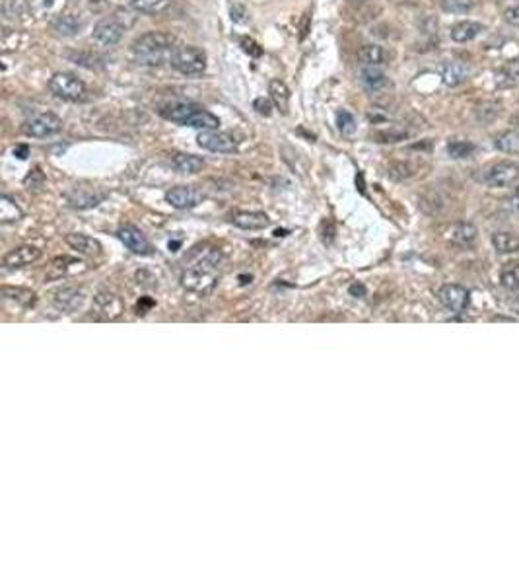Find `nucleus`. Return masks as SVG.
Instances as JSON below:
<instances>
[{"label": "nucleus", "mask_w": 519, "mask_h": 584, "mask_svg": "<svg viewBox=\"0 0 519 584\" xmlns=\"http://www.w3.org/2000/svg\"><path fill=\"white\" fill-rule=\"evenodd\" d=\"M175 39L173 35L166 32H148L140 35L133 43V55L146 67H158L162 63L170 61L171 53L175 49Z\"/></svg>", "instance_id": "f257e3e1"}, {"label": "nucleus", "mask_w": 519, "mask_h": 584, "mask_svg": "<svg viewBox=\"0 0 519 584\" xmlns=\"http://www.w3.org/2000/svg\"><path fill=\"white\" fill-rule=\"evenodd\" d=\"M218 263H220V253H204L201 259H197L195 263H191L183 271V275H181L183 288H187L191 292H199V294L210 292L218 283Z\"/></svg>", "instance_id": "f03ea898"}, {"label": "nucleus", "mask_w": 519, "mask_h": 584, "mask_svg": "<svg viewBox=\"0 0 519 584\" xmlns=\"http://www.w3.org/2000/svg\"><path fill=\"white\" fill-rule=\"evenodd\" d=\"M159 113L164 119L173 121L177 125L195 127V129H218L220 127V119L212 115L210 111H206L204 107L197 105V103L189 102H175L166 105L159 109Z\"/></svg>", "instance_id": "7ed1b4c3"}, {"label": "nucleus", "mask_w": 519, "mask_h": 584, "mask_svg": "<svg viewBox=\"0 0 519 584\" xmlns=\"http://www.w3.org/2000/svg\"><path fill=\"white\" fill-rule=\"evenodd\" d=\"M173 69L185 76H199L206 70V55L203 49L192 45H181L173 49L170 58Z\"/></svg>", "instance_id": "20e7f679"}, {"label": "nucleus", "mask_w": 519, "mask_h": 584, "mask_svg": "<svg viewBox=\"0 0 519 584\" xmlns=\"http://www.w3.org/2000/svg\"><path fill=\"white\" fill-rule=\"evenodd\" d=\"M49 90L65 102H82L86 98V84L70 72H57L49 80Z\"/></svg>", "instance_id": "39448f33"}, {"label": "nucleus", "mask_w": 519, "mask_h": 584, "mask_svg": "<svg viewBox=\"0 0 519 584\" xmlns=\"http://www.w3.org/2000/svg\"><path fill=\"white\" fill-rule=\"evenodd\" d=\"M518 180L519 166L516 162H494L485 170V182L490 187H508V185L518 184Z\"/></svg>", "instance_id": "423d86ee"}, {"label": "nucleus", "mask_w": 519, "mask_h": 584, "mask_svg": "<svg viewBox=\"0 0 519 584\" xmlns=\"http://www.w3.org/2000/svg\"><path fill=\"white\" fill-rule=\"evenodd\" d=\"M199 147L210 152H220V154H230L237 150V140L232 135H228L224 131L218 129H204L199 133Z\"/></svg>", "instance_id": "0eeeda50"}, {"label": "nucleus", "mask_w": 519, "mask_h": 584, "mask_svg": "<svg viewBox=\"0 0 519 584\" xmlns=\"http://www.w3.org/2000/svg\"><path fill=\"white\" fill-rule=\"evenodd\" d=\"M60 129H63V121L53 113H37L23 123L25 135L35 138L53 137V135H57Z\"/></svg>", "instance_id": "6e6552de"}, {"label": "nucleus", "mask_w": 519, "mask_h": 584, "mask_svg": "<svg viewBox=\"0 0 519 584\" xmlns=\"http://www.w3.org/2000/svg\"><path fill=\"white\" fill-rule=\"evenodd\" d=\"M440 302L453 314H463L471 304V292L463 285H445L438 292Z\"/></svg>", "instance_id": "1a4fd4ad"}, {"label": "nucleus", "mask_w": 519, "mask_h": 584, "mask_svg": "<svg viewBox=\"0 0 519 584\" xmlns=\"http://www.w3.org/2000/svg\"><path fill=\"white\" fill-rule=\"evenodd\" d=\"M166 199L171 206H175L179 210H187V208L201 205L204 195L201 189H197L192 185H181V187H173L171 191H168Z\"/></svg>", "instance_id": "9d476101"}, {"label": "nucleus", "mask_w": 519, "mask_h": 584, "mask_svg": "<svg viewBox=\"0 0 519 584\" xmlns=\"http://www.w3.org/2000/svg\"><path fill=\"white\" fill-rule=\"evenodd\" d=\"M39 257H41V250L39 248L23 244V246H18V248H14V250L6 253L2 257V265L6 269H20V267H27V265L35 263Z\"/></svg>", "instance_id": "9b49d317"}, {"label": "nucleus", "mask_w": 519, "mask_h": 584, "mask_svg": "<svg viewBox=\"0 0 519 584\" xmlns=\"http://www.w3.org/2000/svg\"><path fill=\"white\" fill-rule=\"evenodd\" d=\"M117 236H119V240L124 244V248L131 250L133 253H136V255H152V253H154L152 244H150L146 236L138 228H135V226H123V228H119Z\"/></svg>", "instance_id": "f8f14e48"}, {"label": "nucleus", "mask_w": 519, "mask_h": 584, "mask_svg": "<svg viewBox=\"0 0 519 584\" xmlns=\"http://www.w3.org/2000/svg\"><path fill=\"white\" fill-rule=\"evenodd\" d=\"M93 312L103 320H117L123 314V302L115 292L103 290L93 298Z\"/></svg>", "instance_id": "ddd939ff"}, {"label": "nucleus", "mask_w": 519, "mask_h": 584, "mask_svg": "<svg viewBox=\"0 0 519 584\" xmlns=\"http://www.w3.org/2000/svg\"><path fill=\"white\" fill-rule=\"evenodd\" d=\"M105 199V193L103 191H98V189H91V187H74L67 193V201L68 205L72 208H78V210H86V208H91V206H98Z\"/></svg>", "instance_id": "4468645a"}, {"label": "nucleus", "mask_w": 519, "mask_h": 584, "mask_svg": "<svg viewBox=\"0 0 519 584\" xmlns=\"http://www.w3.org/2000/svg\"><path fill=\"white\" fill-rule=\"evenodd\" d=\"M123 25L117 22L115 18H105V20H100V22L93 25V39L102 45H115L121 41L123 37Z\"/></svg>", "instance_id": "2eb2a0df"}, {"label": "nucleus", "mask_w": 519, "mask_h": 584, "mask_svg": "<svg viewBox=\"0 0 519 584\" xmlns=\"http://www.w3.org/2000/svg\"><path fill=\"white\" fill-rule=\"evenodd\" d=\"M84 300H86L84 290L76 287H63L53 292V304H55L58 310L68 312V314L82 308Z\"/></svg>", "instance_id": "dca6fc26"}, {"label": "nucleus", "mask_w": 519, "mask_h": 584, "mask_svg": "<svg viewBox=\"0 0 519 584\" xmlns=\"http://www.w3.org/2000/svg\"><path fill=\"white\" fill-rule=\"evenodd\" d=\"M469 65H465L461 61H452V63H445L440 69L441 80L445 86L450 88H455V86H461L463 82L469 78Z\"/></svg>", "instance_id": "f3484780"}, {"label": "nucleus", "mask_w": 519, "mask_h": 584, "mask_svg": "<svg viewBox=\"0 0 519 584\" xmlns=\"http://www.w3.org/2000/svg\"><path fill=\"white\" fill-rule=\"evenodd\" d=\"M67 244L74 250V252L82 253V255H100L102 253V244L98 240H93L86 234H67Z\"/></svg>", "instance_id": "a211bd4d"}, {"label": "nucleus", "mask_w": 519, "mask_h": 584, "mask_svg": "<svg viewBox=\"0 0 519 584\" xmlns=\"http://www.w3.org/2000/svg\"><path fill=\"white\" fill-rule=\"evenodd\" d=\"M51 28H53V32H57L63 37H72L84 28V20L76 14H60L51 22Z\"/></svg>", "instance_id": "6ab92c4d"}, {"label": "nucleus", "mask_w": 519, "mask_h": 584, "mask_svg": "<svg viewBox=\"0 0 519 584\" xmlns=\"http://www.w3.org/2000/svg\"><path fill=\"white\" fill-rule=\"evenodd\" d=\"M269 222H271V220H269V217H267L265 213H249V210H245V213H236V215L232 217V224L243 230L267 228Z\"/></svg>", "instance_id": "aec40b11"}, {"label": "nucleus", "mask_w": 519, "mask_h": 584, "mask_svg": "<svg viewBox=\"0 0 519 584\" xmlns=\"http://www.w3.org/2000/svg\"><path fill=\"white\" fill-rule=\"evenodd\" d=\"M78 259H72V257H57L53 263H51V267H49V271H47L45 279H49V281H55V279H63V277L70 275V273H76V271H82L84 267H80Z\"/></svg>", "instance_id": "412c9836"}, {"label": "nucleus", "mask_w": 519, "mask_h": 584, "mask_svg": "<svg viewBox=\"0 0 519 584\" xmlns=\"http://www.w3.org/2000/svg\"><path fill=\"white\" fill-rule=\"evenodd\" d=\"M476 236H478V230L473 222H457L453 228L452 240L459 248H471L476 241Z\"/></svg>", "instance_id": "4be33fe9"}, {"label": "nucleus", "mask_w": 519, "mask_h": 584, "mask_svg": "<svg viewBox=\"0 0 519 584\" xmlns=\"http://www.w3.org/2000/svg\"><path fill=\"white\" fill-rule=\"evenodd\" d=\"M360 80L362 84H364V88L370 90V92H382L384 88L389 86L387 76H385L382 70L375 69V67H368V69L362 70Z\"/></svg>", "instance_id": "5701e85b"}, {"label": "nucleus", "mask_w": 519, "mask_h": 584, "mask_svg": "<svg viewBox=\"0 0 519 584\" xmlns=\"http://www.w3.org/2000/svg\"><path fill=\"white\" fill-rule=\"evenodd\" d=\"M171 166L181 173H199L204 168V160L195 154H175Z\"/></svg>", "instance_id": "b1692460"}, {"label": "nucleus", "mask_w": 519, "mask_h": 584, "mask_svg": "<svg viewBox=\"0 0 519 584\" xmlns=\"http://www.w3.org/2000/svg\"><path fill=\"white\" fill-rule=\"evenodd\" d=\"M483 32V23L478 22H459L452 28V39L457 43H467Z\"/></svg>", "instance_id": "393cba45"}, {"label": "nucleus", "mask_w": 519, "mask_h": 584, "mask_svg": "<svg viewBox=\"0 0 519 584\" xmlns=\"http://www.w3.org/2000/svg\"><path fill=\"white\" fill-rule=\"evenodd\" d=\"M269 94H271L272 103L283 111L288 113V105H290V90L283 80H271L269 84Z\"/></svg>", "instance_id": "a878e982"}, {"label": "nucleus", "mask_w": 519, "mask_h": 584, "mask_svg": "<svg viewBox=\"0 0 519 584\" xmlns=\"http://www.w3.org/2000/svg\"><path fill=\"white\" fill-rule=\"evenodd\" d=\"M492 246L498 253H516L519 252V238L511 232H496L492 236Z\"/></svg>", "instance_id": "bb28decb"}, {"label": "nucleus", "mask_w": 519, "mask_h": 584, "mask_svg": "<svg viewBox=\"0 0 519 584\" xmlns=\"http://www.w3.org/2000/svg\"><path fill=\"white\" fill-rule=\"evenodd\" d=\"M2 294H4V298H8V300H14V302L22 304L23 308L34 306L35 300H37L34 290L22 287H2Z\"/></svg>", "instance_id": "cd10ccee"}, {"label": "nucleus", "mask_w": 519, "mask_h": 584, "mask_svg": "<svg viewBox=\"0 0 519 584\" xmlns=\"http://www.w3.org/2000/svg\"><path fill=\"white\" fill-rule=\"evenodd\" d=\"M20 218H22V208L14 203L10 195H4L0 201V222L10 224V222H18Z\"/></svg>", "instance_id": "c85d7f7f"}, {"label": "nucleus", "mask_w": 519, "mask_h": 584, "mask_svg": "<svg viewBox=\"0 0 519 584\" xmlns=\"http://www.w3.org/2000/svg\"><path fill=\"white\" fill-rule=\"evenodd\" d=\"M494 147L506 154H519V131L518 129H511V131H506L502 135H498L496 140H494Z\"/></svg>", "instance_id": "c756f323"}, {"label": "nucleus", "mask_w": 519, "mask_h": 584, "mask_svg": "<svg viewBox=\"0 0 519 584\" xmlns=\"http://www.w3.org/2000/svg\"><path fill=\"white\" fill-rule=\"evenodd\" d=\"M358 57H360V61L366 65V67H377V65H382L385 58V53H384V47L379 45H364L360 49V53H358Z\"/></svg>", "instance_id": "7c9ffc66"}, {"label": "nucleus", "mask_w": 519, "mask_h": 584, "mask_svg": "<svg viewBox=\"0 0 519 584\" xmlns=\"http://www.w3.org/2000/svg\"><path fill=\"white\" fill-rule=\"evenodd\" d=\"M129 4L142 14H158L170 6V0H129Z\"/></svg>", "instance_id": "2f4dec72"}, {"label": "nucleus", "mask_w": 519, "mask_h": 584, "mask_svg": "<svg viewBox=\"0 0 519 584\" xmlns=\"http://www.w3.org/2000/svg\"><path fill=\"white\" fill-rule=\"evenodd\" d=\"M500 283L508 290H519V265L508 263L500 273Z\"/></svg>", "instance_id": "473e14b6"}, {"label": "nucleus", "mask_w": 519, "mask_h": 584, "mask_svg": "<svg viewBox=\"0 0 519 584\" xmlns=\"http://www.w3.org/2000/svg\"><path fill=\"white\" fill-rule=\"evenodd\" d=\"M474 152V144L469 142V140H452L448 144V154L455 158V160H463V158H469Z\"/></svg>", "instance_id": "72a5a7b5"}, {"label": "nucleus", "mask_w": 519, "mask_h": 584, "mask_svg": "<svg viewBox=\"0 0 519 584\" xmlns=\"http://www.w3.org/2000/svg\"><path fill=\"white\" fill-rule=\"evenodd\" d=\"M440 6L443 12L450 14H467L473 10V0H440Z\"/></svg>", "instance_id": "f704fd0d"}, {"label": "nucleus", "mask_w": 519, "mask_h": 584, "mask_svg": "<svg viewBox=\"0 0 519 584\" xmlns=\"http://www.w3.org/2000/svg\"><path fill=\"white\" fill-rule=\"evenodd\" d=\"M337 125H339V131L344 135V137H352L356 133V119L350 111H339L337 113Z\"/></svg>", "instance_id": "c9c22d12"}, {"label": "nucleus", "mask_w": 519, "mask_h": 584, "mask_svg": "<svg viewBox=\"0 0 519 584\" xmlns=\"http://www.w3.org/2000/svg\"><path fill=\"white\" fill-rule=\"evenodd\" d=\"M373 137L377 138V142H399L406 137V131H403V129H384V131H377Z\"/></svg>", "instance_id": "e433bc0d"}, {"label": "nucleus", "mask_w": 519, "mask_h": 584, "mask_svg": "<svg viewBox=\"0 0 519 584\" xmlns=\"http://www.w3.org/2000/svg\"><path fill=\"white\" fill-rule=\"evenodd\" d=\"M502 74H504L506 78H509L511 84H514V82H518L519 80V57L508 61V63H506V67L502 69Z\"/></svg>", "instance_id": "4c0bfd02"}, {"label": "nucleus", "mask_w": 519, "mask_h": 584, "mask_svg": "<svg viewBox=\"0 0 519 584\" xmlns=\"http://www.w3.org/2000/svg\"><path fill=\"white\" fill-rule=\"evenodd\" d=\"M253 109H257V113L269 117L272 113V100H269V98H257L253 102Z\"/></svg>", "instance_id": "58836bf2"}, {"label": "nucleus", "mask_w": 519, "mask_h": 584, "mask_svg": "<svg viewBox=\"0 0 519 584\" xmlns=\"http://www.w3.org/2000/svg\"><path fill=\"white\" fill-rule=\"evenodd\" d=\"M241 47H243V51H245V53L253 55V57H259L261 53H263V49H261L253 39H249V37H243V39H241Z\"/></svg>", "instance_id": "ea45409f"}, {"label": "nucleus", "mask_w": 519, "mask_h": 584, "mask_svg": "<svg viewBox=\"0 0 519 584\" xmlns=\"http://www.w3.org/2000/svg\"><path fill=\"white\" fill-rule=\"evenodd\" d=\"M504 20L509 25H519V4L518 6H509V8L504 10Z\"/></svg>", "instance_id": "a19ab883"}, {"label": "nucleus", "mask_w": 519, "mask_h": 584, "mask_svg": "<svg viewBox=\"0 0 519 584\" xmlns=\"http://www.w3.org/2000/svg\"><path fill=\"white\" fill-rule=\"evenodd\" d=\"M232 20L234 22H245V8L239 6V4L232 6Z\"/></svg>", "instance_id": "79ce46f5"}, {"label": "nucleus", "mask_w": 519, "mask_h": 584, "mask_svg": "<svg viewBox=\"0 0 519 584\" xmlns=\"http://www.w3.org/2000/svg\"><path fill=\"white\" fill-rule=\"evenodd\" d=\"M508 206L514 213H519V187L514 191V195L508 199Z\"/></svg>", "instance_id": "37998d69"}, {"label": "nucleus", "mask_w": 519, "mask_h": 584, "mask_svg": "<svg viewBox=\"0 0 519 584\" xmlns=\"http://www.w3.org/2000/svg\"><path fill=\"white\" fill-rule=\"evenodd\" d=\"M350 294L356 298H362L366 294V288L362 287V285H352V287H350Z\"/></svg>", "instance_id": "c03bdc74"}, {"label": "nucleus", "mask_w": 519, "mask_h": 584, "mask_svg": "<svg viewBox=\"0 0 519 584\" xmlns=\"http://www.w3.org/2000/svg\"><path fill=\"white\" fill-rule=\"evenodd\" d=\"M354 2H364V0H354Z\"/></svg>", "instance_id": "a18cd8bd"}]
</instances>
